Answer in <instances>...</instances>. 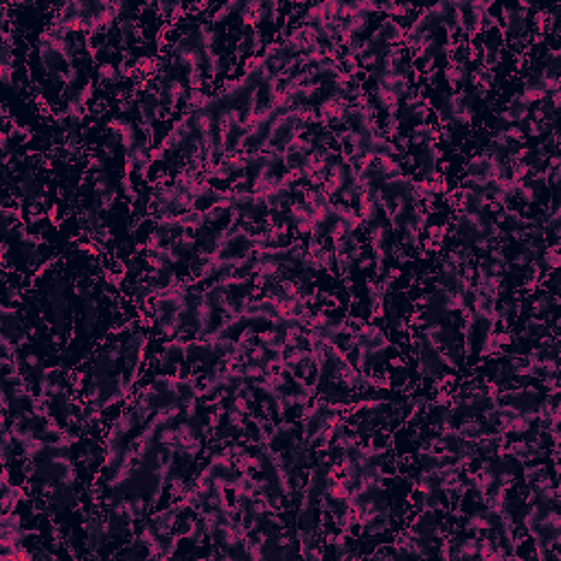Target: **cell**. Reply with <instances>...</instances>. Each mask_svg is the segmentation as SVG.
<instances>
[{"mask_svg": "<svg viewBox=\"0 0 561 561\" xmlns=\"http://www.w3.org/2000/svg\"><path fill=\"white\" fill-rule=\"evenodd\" d=\"M355 347L353 351H362L369 357V369L382 367L388 362L390 353H402V349L390 340L388 331L379 322H364L362 320L355 327Z\"/></svg>", "mask_w": 561, "mask_h": 561, "instance_id": "1", "label": "cell"}, {"mask_svg": "<svg viewBox=\"0 0 561 561\" xmlns=\"http://www.w3.org/2000/svg\"><path fill=\"white\" fill-rule=\"evenodd\" d=\"M357 215H359V220H362V224L364 226H369V224H373V222H377L379 220V209H377V204H375V200L371 197V193H359L357 195Z\"/></svg>", "mask_w": 561, "mask_h": 561, "instance_id": "20", "label": "cell"}, {"mask_svg": "<svg viewBox=\"0 0 561 561\" xmlns=\"http://www.w3.org/2000/svg\"><path fill=\"white\" fill-rule=\"evenodd\" d=\"M257 342L261 347H265L272 355H285V334L279 327H268L263 331H257Z\"/></svg>", "mask_w": 561, "mask_h": 561, "instance_id": "16", "label": "cell"}, {"mask_svg": "<svg viewBox=\"0 0 561 561\" xmlns=\"http://www.w3.org/2000/svg\"><path fill=\"white\" fill-rule=\"evenodd\" d=\"M46 303L51 307V329L55 336L66 338L70 324L68 281L64 275H51L46 281Z\"/></svg>", "mask_w": 561, "mask_h": 561, "instance_id": "2", "label": "cell"}, {"mask_svg": "<svg viewBox=\"0 0 561 561\" xmlns=\"http://www.w3.org/2000/svg\"><path fill=\"white\" fill-rule=\"evenodd\" d=\"M539 66H544L546 70L555 72V75H559L561 72V48L553 46L544 53V58H541V64Z\"/></svg>", "mask_w": 561, "mask_h": 561, "instance_id": "26", "label": "cell"}, {"mask_svg": "<svg viewBox=\"0 0 561 561\" xmlns=\"http://www.w3.org/2000/svg\"><path fill=\"white\" fill-rule=\"evenodd\" d=\"M107 167V158L101 154V152H93L88 156V162H86V169L90 173H97V171H105Z\"/></svg>", "mask_w": 561, "mask_h": 561, "instance_id": "28", "label": "cell"}, {"mask_svg": "<svg viewBox=\"0 0 561 561\" xmlns=\"http://www.w3.org/2000/svg\"><path fill=\"white\" fill-rule=\"evenodd\" d=\"M369 38L377 40V42H384L386 46H400V44H404V38H406V25L395 20V18L382 15V20H379V25L371 31Z\"/></svg>", "mask_w": 561, "mask_h": 561, "instance_id": "9", "label": "cell"}, {"mask_svg": "<svg viewBox=\"0 0 561 561\" xmlns=\"http://www.w3.org/2000/svg\"><path fill=\"white\" fill-rule=\"evenodd\" d=\"M15 527H25V517L20 511H3L0 515V529H15Z\"/></svg>", "mask_w": 561, "mask_h": 561, "instance_id": "27", "label": "cell"}, {"mask_svg": "<svg viewBox=\"0 0 561 561\" xmlns=\"http://www.w3.org/2000/svg\"><path fill=\"white\" fill-rule=\"evenodd\" d=\"M176 228L178 230H189V232H200L204 228H209V217L206 211L202 209H193V211H185L176 215Z\"/></svg>", "mask_w": 561, "mask_h": 561, "instance_id": "13", "label": "cell"}, {"mask_svg": "<svg viewBox=\"0 0 561 561\" xmlns=\"http://www.w3.org/2000/svg\"><path fill=\"white\" fill-rule=\"evenodd\" d=\"M498 25L504 40H511L513 44L531 35V11L522 9L520 5H500Z\"/></svg>", "mask_w": 561, "mask_h": 561, "instance_id": "3", "label": "cell"}, {"mask_svg": "<svg viewBox=\"0 0 561 561\" xmlns=\"http://www.w3.org/2000/svg\"><path fill=\"white\" fill-rule=\"evenodd\" d=\"M506 136H509L515 145H527V136L520 130V125H511L509 130H506Z\"/></svg>", "mask_w": 561, "mask_h": 561, "instance_id": "32", "label": "cell"}, {"mask_svg": "<svg viewBox=\"0 0 561 561\" xmlns=\"http://www.w3.org/2000/svg\"><path fill=\"white\" fill-rule=\"evenodd\" d=\"M502 110H504L506 114H509V119H511L515 125L524 123V121H527V119L531 117V105L522 99L520 93L509 95V99H506V101L502 103Z\"/></svg>", "mask_w": 561, "mask_h": 561, "instance_id": "18", "label": "cell"}, {"mask_svg": "<svg viewBox=\"0 0 561 561\" xmlns=\"http://www.w3.org/2000/svg\"><path fill=\"white\" fill-rule=\"evenodd\" d=\"M298 437H301L298 423L287 421V419H279L277 423L270 425V430H268V434H265L263 443L270 445L272 449H277V451H285L289 445L294 443V439H298Z\"/></svg>", "mask_w": 561, "mask_h": 561, "instance_id": "6", "label": "cell"}, {"mask_svg": "<svg viewBox=\"0 0 561 561\" xmlns=\"http://www.w3.org/2000/svg\"><path fill=\"white\" fill-rule=\"evenodd\" d=\"M123 77V70L112 62H101L95 66V84L99 88H119Z\"/></svg>", "mask_w": 561, "mask_h": 561, "instance_id": "14", "label": "cell"}, {"mask_svg": "<svg viewBox=\"0 0 561 561\" xmlns=\"http://www.w3.org/2000/svg\"><path fill=\"white\" fill-rule=\"evenodd\" d=\"M35 62H38V68L42 70L44 77L53 75V72H58L62 68H68L60 53L51 46V42L46 38V31H40L38 40H35Z\"/></svg>", "mask_w": 561, "mask_h": 561, "instance_id": "4", "label": "cell"}, {"mask_svg": "<svg viewBox=\"0 0 561 561\" xmlns=\"http://www.w3.org/2000/svg\"><path fill=\"white\" fill-rule=\"evenodd\" d=\"M548 101H550V105L555 107V110L559 112V110H561V90H559V93L548 95Z\"/></svg>", "mask_w": 561, "mask_h": 561, "instance_id": "33", "label": "cell"}, {"mask_svg": "<svg viewBox=\"0 0 561 561\" xmlns=\"http://www.w3.org/2000/svg\"><path fill=\"white\" fill-rule=\"evenodd\" d=\"M456 430H458V434H461L465 441L476 443L482 437V434L489 430V425H487L484 419L478 417V414H472V417H461L456 421Z\"/></svg>", "mask_w": 561, "mask_h": 561, "instance_id": "15", "label": "cell"}, {"mask_svg": "<svg viewBox=\"0 0 561 561\" xmlns=\"http://www.w3.org/2000/svg\"><path fill=\"white\" fill-rule=\"evenodd\" d=\"M25 301V292L22 287L18 283H11L7 281V292H5V303H11V305H20Z\"/></svg>", "mask_w": 561, "mask_h": 561, "instance_id": "30", "label": "cell"}, {"mask_svg": "<svg viewBox=\"0 0 561 561\" xmlns=\"http://www.w3.org/2000/svg\"><path fill=\"white\" fill-rule=\"evenodd\" d=\"M119 189L123 191V195L128 197V200L132 202L134 197L138 195V187L134 185V180H132V176H128V173H121V180H119Z\"/></svg>", "mask_w": 561, "mask_h": 561, "instance_id": "29", "label": "cell"}, {"mask_svg": "<svg viewBox=\"0 0 561 561\" xmlns=\"http://www.w3.org/2000/svg\"><path fill=\"white\" fill-rule=\"evenodd\" d=\"M362 230H364L367 242H369L371 248H379V246H386V244L392 242V230H390L386 220H377V222L364 226Z\"/></svg>", "mask_w": 561, "mask_h": 561, "instance_id": "17", "label": "cell"}, {"mask_svg": "<svg viewBox=\"0 0 561 561\" xmlns=\"http://www.w3.org/2000/svg\"><path fill=\"white\" fill-rule=\"evenodd\" d=\"M496 70H489L482 64H474L472 66V75H469V86H480V88H489L494 90L496 84Z\"/></svg>", "mask_w": 561, "mask_h": 561, "instance_id": "22", "label": "cell"}, {"mask_svg": "<svg viewBox=\"0 0 561 561\" xmlns=\"http://www.w3.org/2000/svg\"><path fill=\"white\" fill-rule=\"evenodd\" d=\"M112 33L117 35L119 46H123L125 51H130V46H132L134 42H140V40H143V25H140V18H138L136 13L121 15Z\"/></svg>", "mask_w": 561, "mask_h": 561, "instance_id": "10", "label": "cell"}, {"mask_svg": "<svg viewBox=\"0 0 561 561\" xmlns=\"http://www.w3.org/2000/svg\"><path fill=\"white\" fill-rule=\"evenodd\" d=\"M239 345L244 347H252L257 342V329H255V324H244L242 331H239V338H237Z\"/></svg>", "mask_w": 561, "mask_h": 561, "instance_id": "31", "label": "cell"}, {"mask_svg": "<svg viewBox=\"0 0 561 561\" xmlns=\"http://www.w3.org/2000/svg\"><path fill=\"white\" fill-rule=\"evenodd\" d=\"M107 132H112L119 143H121V147H123V154H128L134 150V145L138 143V138L143 136L140 128H138V123L130 121V119H125V117H112V119H107Z\"/></svg>", "mask_w": 561, "mask_h": 561, "instance_id": "8", "label": "cell"}, {"mask_svg": "<svg viewBox=\"0 0 561 561\" xmlns=\"http://www.w3.org/2000/svg\"><path fill=\"white\" fill-rule=\"evenodd\" d=\"M377 169L382 171V176H384L386 180L406 173L404 160H397V158H384V160H379V162H377Z\"/></svg>", "mask_w": 561, "mask_h": 561, "instance_id": "24", "label": "cell"}, {"mask_svg": "<svg viewBox=\"0 0 561 561\" xmlns=\"http://www.w3.org/2000/svg\"><path fill=\"white\" fill-rule=\"evenodd\" d=\"M121 150H123V147H121V143H119V138H117L112 132H107V134L103 136L101 145H99V152H101L107 160L117 158V154H119Z\"/></svg>", "mask_w": 561, "mask_h": 561, "instance_id": "25", "label": "cell"}, {"mask_svg": "<svg viewBox=\"0 0 561 561\" xmlns=\"http://www.w3.org/2000/svg\"><path fill=\"white\" fill-rule=\"evenodd\" d=\"M152 9L156 11V15L158 18H162V20H167V22H178V20H183L185 18V5L183 3H165V0H162V3H154L152 5Z\"/></svg>", "mask_w": 561, "mask_h": 561, "instance_id": "21", "label": "cell"}, {"mask_svg": "<svg viewBox=\"0 0 561 561\" xmlns=\"http://www.w3.org/2000/svg\"><path fill=\"white\" fill-rule=\"evenodd\" d=\"M331 217H334L336 222H342L345 226H349L353 232H357V230L364 228V224H362V220H359L357 211H355L353 206H349V204L336 202V204H334V209H331Z\"/></svg>", "mask_w": 561, "mask_h": 561, "instance_id": "19", "label": "cell"}, {"mask_svg": "<svg viewBox=\"0 0 561 561\" xmlns=\"http://www.w3.org/2000/svg\"><path fill=\"white\" fill-rule=\"evenodd\" d=\"M474 557H480V539L476 535H467V537L463 535L454 559H474Z\"/></svg>", "mask_w": 561, "mask_h": 561, "instance_id": "23", "label": "cell"}, {"mask_svg": "<svg viewBox=\"0 0 561 561\" xmlns=\"http://www.w3.org/2000/svg\"><path fill=\"white\" fill-rule=\"evenodd\" d=\"M469 75H472V64H469L463 55H456L454 60H449L441 68V79L447 84L449 93L467 88L469 86Z\"/></svg>", "mask_w": 561, "mask_h": 561, "instance_id": "7", "label": "cell"}, {"mask_svg": "<svg viewBox=\"0 0 561 561\" xmlns=\"http://www.w3.org/2000/svg\"><path fill=\"white\" fill-rule=\"evenodd\" d=\"M355 167H357L355 162H345V160L338 158L327 171V178H324V183H322V191L327 193L331 200H336L340 191L345 189L349 185V180L353 178Z\"/></svg>", "mask_w": 561, "mask_h": 561, "instance_id": "5", "label": "cell"}, {"mask_svg": "<svg viewBox=\"0 0 561 561\" xmlns=\"http://www.w3.org/2000/svg\"><path fill=\"white\" fill-rule=\"evenodd\" d=\"M529 316L535 318H553L557 305H559V294H553L548 289H537V292L529 294Z\"/></svg>", "mask_w": 561, "mask_h": 561, "instance_id": "11", "label": "cell"}, {"mask_svg": "<svg viewBox=\"0 0 561 561\" xmlns=\"http://www.w3.org/2000/svg\"><path fill=\"white\" fill-rule=\"evenodd\" d=\"M408 143L412 145V147H423V145H428V143H441L439 140V125H434L432 121L414 123L408 132Z\"/></svg>", "mask_w": 561, "mask_h": 561, "instance_id": "12", "label": "cell"}]
</instances>
